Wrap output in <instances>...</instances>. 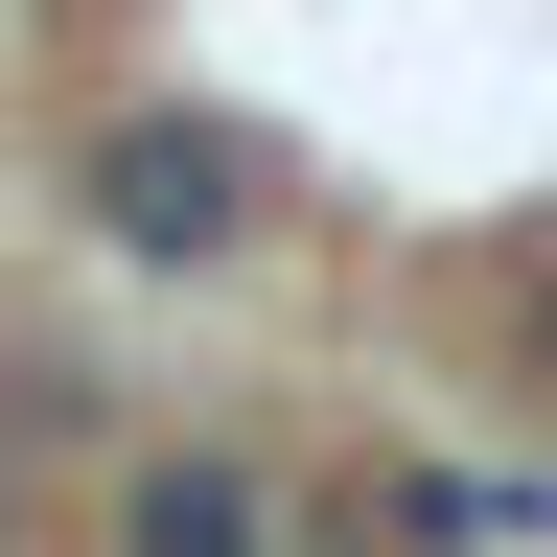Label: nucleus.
I'll use <instances>...</instances> for the list:
<instances>
[{
  "label": "nucleus",
  "mask_w": 557,
  "mask_h": 557,
  "mask_svg": "<svg viewBox=\"0 0 557 557\" xmlns=\"http://www.w3.org/2000/svg\"><path fill=\"white\" fill-rule=\"evenodd\" d=\"M94 233H116V256H233V233H256V163H233L209 116H116V139H94Z\"/></svg>",
  "instance_id": "nucleus-1"
},
{
  "label": "nucleus",
  "mask_w": 557,
  "mask_h": 557,
  "mask_svg": "<svg viewBox=\"0 0 557 557\" xmlns=\"http://www.w3.org/2000/svg\"><path fill=\"white\" fill-rule=\"evenodd\" d=\"M116 557H278V487L233 442H139L116 465Z\"/></svg>",
  "instance_id": "nucleus-2"
}]
</instances>
